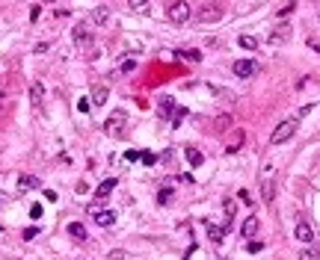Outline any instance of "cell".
I'll return each mask as SVG.
<instances>
[{
	"mask_svg": "<svg viewBox=\"0 0 320 260\" xmlns=\"http://www.w3.org/2000/svg\"><path fill=\"white\" fill-rule=\"evenodd\" d=\"M125 124H128L125 109H113L110 119L104 121V133H107V136H122V133H125Z\"/></svg>",
	"mask_w": 320,
	"mask_h": 260,
	"instance_id": "obj_1",
	"label": "cell"
},
{
	"mask_svg": "<svg viewBox=\"0 0 320 260\" xmlns=\"http://www.w3.org/2000/svg\"><path fill=\"white\" fill-rule=\"evenodd\" d=\"M297 127H300V119H284L276 130H273V136H270V142L273 145H282V142H288L294 133H297Z\"/></svg>",
	"mask_w": 320,
	"mask_h": 260,
	"instance_id": "obj_2",
	"label": "cell"
},
{
	"mask_svg": "<svg viewBox=\"0 0 320 260\" xmlns=\"http://www.w3.org/2000/svg\"><path fill=\"white\" fill-rule=\"evenodd\" d=\"M190 15H193V6L190 3H169V21H175V24H184V21H190Z\"/></svg>",
	"mask_w": 320,
	"mask_h": 260,
	"instance_id": "obj_3",
	"label": "cell"
},
{
	"mask_svg": "<svg viewBox=\"0 0 320 260\" xmlns=\"http://www.w3.org/2000/svg\"><path fill=\"white\" fill-rule=\"evenodd\" d=\"M89 216L95 219V225H101V228H110L113 222H116V213H113V210H98V207H89Z\"/></svg>",
	"mask_w": 320,
	"mask_h": 260,
	"instance_id": "obj_4",
	"label": "cell"
},
{
	"mask_svg": "<svg viewBox=\"0 0 320 260\" xmlns=\"http://www.w3.org/2000/svg\"><path fill=\"white\" fill-rule=\"evenodd\" d=\"M243 139H246V133H243L240 127H231V133H228V139H226V151H228V154H237L240 148H243Z\"/></svg>",
	"mask_w": 320,
	"mask_h": 260,
	"instance_id": "obj_5",
	"label": "cell"
},
{
	"mask_svg": "<svg viewBox=\"0 0 320 260\" xmlns=\"http://www.w3.org/2000/svg\"><path fill=\"white\" fill-rule=\"evenodd\" d=\"M255 71H258V62L255 59H237L234 62V74H237V77H252Z\"/></svg>",
	"mask_w": 320,
	"mask_h": 260,
	"instance_id": "obj_6",
	"label": "cell"
},
{
	"mask_svg": "<svg viewBox=\"0 0 320 260\" xmlns=\"http://www.w3.org/2000/svg\"><path fill=\"white\" fill-rule=\"evenodd\" d=\"M217 18H223V6H220V3H207V6H202V12H199V21H202V24L217 21Z\"/></svg>",
	"mask_w": 320,
	"mask_h": 260,
	"instance_id": "obj_7",
	"label": "cell"
},
{
	"mask_svg": "<svg viewBox=\"0 0 320 260\" xmlns=\"http://www.w3.org/2000/svg\"><path fill=\"white\" fill-rule=\"evenodd\" d=\"M294 234H297V240H300L302 245H311V243H314V231H311V225H308V222H297Z\"/></svg>",
	"mask_w": 320,
	"mask_h": 260,
	"instance_id": "obj_8",
	"label": "cell"
},
{
	"mask_svg": "<svg viewBox=\"0 0 320 260\" xmlns=\"http://www.w3.org/2000/svg\"><path fill=\"white\" fill-rule=\"evenodd\" d=\"M261 198H264V204H273V198H276L273 177H261Z\"/></svg>",
	"mask_w": 320,
	"mask_h": 260,
	"instance_id": "obj_9",
	"label": "cell"
},
{
	"mask_svg": "<svg viewBox=\"0 0 320 260\" xmlns=\"http://www.w3.org/2000/svg\"><path fill=\"white\" fill-rule=\"evenodd\" d=\"M30 190H39V177L21 174V177H18V192H30Z\"/></svg>",
	"mask_w": 320,
	"mask_h": 260,
	"instance_id": "obj_10",
	"label": "cell"
},
{
	"mask_svg": "<svg viewBox=\"0 0 320 260\" xmlns=\"http://www.w3.org/2000/svg\"><path fill=\"white\" fill-rule=\"evenodd\" d=\"M258 225H261V222H258L255 216H249V219H243V228H240V231H243V237H246V240H252V237L258 234Z\"/></svg>",
	"mask_w": 320,
	"mask_h": 260,
	"instance_id": "obj_11",
	"label": "cell"
},
{
	"mask_svg": "<svg viewBox=\"0 0 320 260\" xmlns=\"http://www.w3.org/2000/svg\"><path fill=\"white\" fill-rule=\"evenodd\" d=\"M116 183H119V180H116V177H110V180H104V183H101V187H98V190H95V198H101V201H104V198H107V195H110V192H113V190H116Z\"/></svg>",
	"mask_w": 320,
	"mask_h": 260,
	"instance_id": "obj_12",
	"label": "cell"
},
{
	"mask_svg": "<svg viewBox=\"0 0 320 260\" xmlns=\"http://www.w3.org/2000/svg\"><path fill=\"white\" fill-rule=\"evenodd\" d=\"M107 98H110V89H107V86H95L92 89V104H107Z\"/></svg>",
	"mask_w": 320,
	"mask_h": 260,
	"instance_id": "obj_13",
	"label": "cell"
},
{
	"mask_svg": "<svg viewBox=\"0 0 320 260\" xmlns=\"http://www.w3.org/2000/svg\"><path fill=\"white\" fill-rule=\"evenodd\" d=\"M42 98H45V86H42V83H33V86H30V101H33L36 106H39V104H42Z\"/></svg>",
	"mask_w": 320,
	"mask_h": 260,
	"instance_id": "obj_14",
	"label": "cell"
},
{
	"mask_svg": "<svg viewBox=\"0 0 320 260\" xmlns=\"http://www.w3.org/2000/svg\"><path fill=\"white\" fill-rule=\"evenodd\" d=\"M92 18L98 21V24H107V21H110V6H95V12H92Z\"/></svg>",
	"mask_w": 320,
	"mask_h": 260,
	"instance_id": "obj_15",
	"label": "cell"
},
{
	"mask_svg": "<svg viewBox=\"0 0 320 260\" xmlns=\"http://www.w3.org/2000/svg\"><path fill=\"white\" fill-rule=\"evenodd\" d=\"M237 42H240V48H246V51H255V48H258V39H255V35H249V33H243Z\"/></svg>",
	"mask_w": 320,
	"mask_h": 260,
	"instance_id": "obj_16",
	"label": "cell"
},
{
	"mask_svg": "<svg viewBox=\"0 0 320 260\" xmlns=\"http://www.w3.org/2000/svg\"><path fill=\"white\" fill-rule=\"evenodd\" d=\"M68 234L75 237V240H86V228L80 225V222H71V225H68Z\"/></svg>",
	"mask_w": 320,
	"mask_h": 260,
	"instance_id": "obj_17",
	"label": "cell"
},
{
	"mask_svg": "<svg viewBox=\"0 0 320 260\" xmlns=\"http://www.w3.org/2000/svg\"><path fill=\"white\" fill-rule=\"evenodd\" d=\"M75 42H77V45H89V42H92V35L86 33V27H83V24L75 30Z\"/></svg>",
	"mask_w": 320,
	"mask_h": 260,
	"instance_id": "obj_18",
	"label": "cell"
},
{
	"mask_svg": "<svg viewBox=\"0 0 320 260\" xmlns=\"http://www.w3.org/2000/svg\"><path fill=\"white\" fill-rule=\"evenodd\" d=\"M288 33H291L288 27H282V30H276V33L270 35V42H273V45H279V42H288Z\"/></svg>",
	"mask_w": 320,
	"mask_h": 260,
	"instance_id": "obj_19",
	"label": "cell"
},
{
	"mask_svg": "<svg viewBox=\"0 0 320 260\" xmlns=\"http://www.w3.org/2000/svg\"><path fill=\"white\" fill-rule=\"evenodd\" d=\"M172 104H175L172 98H163V101H160V116H163V119H169V116H172Z\"/></svg>",
	"mask_w": 320,
	"mask_h": 260,
	"instance_id": "obj_20",
	"label": "cell"
},
{
	"mask_svg": "<svg viewBox=\"0 0 320 260\" xmlns=\"http://www.w3.org/2000/svg\"><path fill=\"white\" fill-rule=\"evenodd\" d=\"M207 237H210L213 243H223V228H217V225H207Z\"/></svg>",
	"mask_w": 320,
	"mask_h": 260,
	"instance_id": "obj_21",
	"label": "cell"
},
{
	"mask_svg": "<svg viewBox=\"0 0 320 260\" xmlns=\"http://www.w3.org/2000/svg\"><path fill=\"white\" fill-rule=\"evenodd\" d=\"M300 254H302V260H320L314 245H302V251H300Z\"/></svg>",
	"mask_w": 320,
	"mask_h": 260,
	"instance_id": "obj_22",
	"label": "cell"
},
{
	"mask_svg": "<svg viewBox=\"0 0 320 260\" xmlns=\"http://www.w3.org/2000/svg\"><path fill=\"white\" fill-rule=\"evenodd\" d=\"M187 160H190V166H199L202 163V154L196 151V148H187Z\"/></svg>",
	"mask_w": 320,
	"mask_h": 260,
	"instance_id": "obj_23",
	"label": "cell"
},
{
	"mask_svg": "<svg viewBox=\"0 0 320 260\" xmlns=\"http://www.w3.org/2000/svg\"><path fill=\"white\" fill-rule=\"evenodd\" d=\"M133 12H149V3H142V0H131V3H128Z\"/></svg>",
	"mask_w": 320,
	"mask_h": 260,
	"instance_id": "obj_24",
	"label": "cell"
},
{
	"mask_svg": "<svg viewBox=\"0 0 320 260\" xmlns=\"http://www.w3.org/2000/svg\"><path fill=\"white\" fill-rule=\"evenodd\" d=\"M213 124H217L220 130H226V127H231V116H220V119L213 121Z\"/></svg>",
	"mask_w": 320,
	"mask_h": 260,
	"instance_id": "obj_25",
	"label": "cell"
},
{
	"mask_svg": "<svg viewBox=\"0 0 320 260\" xmlns=\"http://www.w3.org/2000/svg\"><path fill=\"white\" fill-rule=\"evenodd\" d=\"M261 248H264V243H258V240H249V245H246V251H252V254L261 251Z\"/></svg>",
	"mask_w": 320,
	"mask_h": 260,
	"instance_id": "obj_26",
	"label": "cell"
},
{
	"mask_svg": "<svg viewBox=\"0 0 320 260\" xmlns=\"http://www.w3.org/2000/svg\"><path fill=\"white\" fill-rule=\"evenodd\" d=\"M89 106H92L89 98H80V101H77V109H80V113H89Z\"/></svg>",
	"mask_w": 320,
	"mask_h": 260,
	"instance_id": "obj_27",
	"label": "cell"
},
{
	"mask_svg": "<svg viewBox=\"0 0 320 260\" xmlns=\"http://www.w3.org/2000/svg\"><path fill=\"white\" fill-rule=\"evenodd\" d=\"M181 56H187L190 62H199V59H202V53H199V51H184Z\"/></svg>",
	"mask_w": 320,
	"mask_h": 260,
	"instance_id": "obj_28",
	"label": "cell"
},
{
	"mask_svg": "<svg viewBox=\"0 0 320 260\" xmlns=\"http://www.w3.org/2000/svg\"><path fill=\"white\" fill-rule=\"evenodd\" d=\"M169 198H172V190H160L157 201H160V204H169Z\"/></svg>",
	"mask_w": 320,
	"mask_h": 260,
	"instance_id": "obj_29",
	"label": "cell"
},
{
	"mask_svg": "<svg viewBox=\"0 0 320 260\" xmlns=\"http://www.w3.org/2000/svg\"><path fill=\"white\" fill-rule=\"evenodd\" d=\"M237 198H240V201H243V204H252V195H249V192H246V190H240V192H237Z\"/></svg>",
	"mask_w": 320,
	"mask_h": 260,
	"instance_id": "obj_30",
	"label": "cell"
},
{
	"mask_svg": "<svg viewBox=\"0 0 320 260\" xmlns=\"http://www.w3.org/2000/svg\"><path fill=\"white\" fill-rule=\"evenodd\" d=\"M30 216H33V219H42V207L33 204V207H30Z\"/></svg>",
	"mask_w": 320,
	"mask_h": 260,
	"instance_id": "obj_31",
	"label": "cell"
},
{
	"mask_svg": "<svg viewBox=\"0 0 320 260\" xmlns=\"http://www.w3.org/2000/svg\"><path fill=\"white\" fill-rule=\"evenodd\" d=\"M294 9H297V6H294V3H288V6H282V9H279V15H282V18H284V15H291V12H294Z\"/></svg>",
	"mask_w": 320,
	"mask_h": 260,
	"instance_id": "obj_32",
	"label": "cell"
},
{
	"mask_svg": "<svg viewBox=\"0 0 320 260\" xmlns=\"http://www.w3.org/2000/svg\"><path fill=\"white\" fill-rule=\"evenodd\" d=\"M39 15H42V6H33V9H30V18H33V21L39 18Z\"/></svg>",
	"mask_w": 320,
	"mask_h": 260,
	"instance_id": "obj_33",
	"label": "cell"
},
{
	"mask_svg": "<svg viewBox=\"0 0 320 260\" xmlns=\"http://www.w3.org/2000/svg\"><path fill=\"white\" fill-rule=\"evenodd\" d=\"M139 160H142V163H146V166H151V163H154V154H142Z\"/></svg>",
	"mask_w": 320,
	"mask_h": 260,
	"instance_id": "obj_34",
	"label": "cell"
},
{
	"mask_svg": "<svg viewBox=\"0 0 320 260\" xmlns=\"http://www.w3.org/2000/svg\"><path fill=\"white\" fill-rule=\"evenodd\" d=\"M36 234H39V231H36V228H27V231H24V240H33Z\"/></svg>",
	"mask_w": 320,
	"mask_h": 260,
	"instance_id": "obj_35",
	"label": "cell"
},
{
	"mask_svg": "<svg viewBox=\"0 0 320 260\" xmlns=\"http://www.w3.org/2000/svg\"><path fill=\"white\" fill-rule=\"evenodd\" d=\"M6 98H9V95H6V89H0V109L6 106Z\"/></svg>",
	"mask_w": 320,
	"mask_h": 260,
	"instance_id": "obj_36",
	"label": "cell"
},
{
	"mask_svg": "<svg viewBox=\"0 0 320 260\" xmlns=\"http://www.w3.org/2000/svg\"><path fill=\"white\" fill-rule=\"evenodd\" d=\"M3 204H6V195H3V192H0V207H3Z\"/></svg>",
	"mask_w": 320,
	"mask_h": 260,
	"instance_id": "obj_37",
	"label": "cell"
},
{
	"mask_svg": "<svg viewBox=\"0 0 320 260\" xmlns=\"http://www.w3.org/2000/svg\"><path fill=\"white\" fill-rule=\"evenodd\" d=\"M317 51H320V45H317Z\"/></svg>",
	"mask_w": 320,
	"mask_h": 260,
	"instance_id": "obj_38",
	"label": "cell"
}]
</instances>
